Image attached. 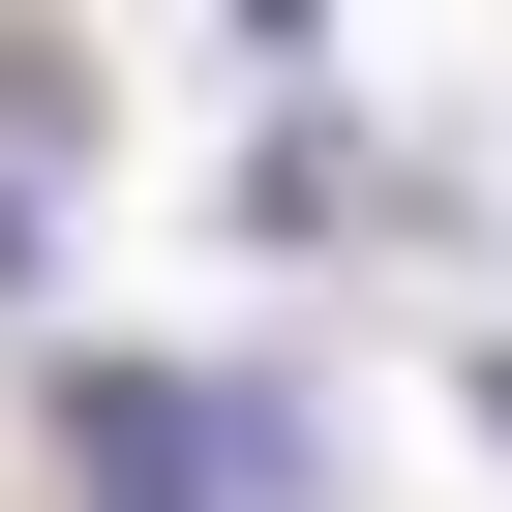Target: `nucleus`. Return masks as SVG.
I'll list each match as a JSON object with an SVG mask.
<instances>
[{"mask_svg":"<svg viewBox=\"0 0 512 512\" xmlns=\"http://www.w3.org/2000/svg\"><path fill=\"white\" fill-rule=\"evenodd\" d=\"M61 452H91L121 512H241V482H272V422H241V392H151V362H91V392H61Z\"/></svg>","mask_w":512,"mask_h":512,"instance_id":"nucleus-1","label":"nucleus"},{"mask_svg":"<svg viewBox=\"0 0 512 512\" xmlns=\"http://www.w3.org/2000/svg\"><path fill=\"white\" fill-rule=\"evenodd\" d=\"M241 31H272V61H302V31H332V0H241Z\"/></svg>","mask_w":512,"mask_h":512,"instance_id":"nucleus-3","label":"nucleus"},{"mask_svg":"<svg viewBox=\"0 0 512 512\" xmlns=\"http://www.w3.org/2000/svg\"><path fill=\"white\" fill-rule=\"evenodd\" d=\"M482 422H512V362H482Z\"/></svg>","mask_w":512,"mask_h":512,"instance_id":"nucleus-4","label":"nucleus"},{"mask_svg":"<svg viewBox=\"0 0 512 512\" xmlns=\"http://www.w3.org/2000/svg\"><path fill=\"white\" fill-rule=\"evenodd\" d=\"M0 302H31V151H0Z\"/></svg>","mask_w":512,"mask_h":512,"instance_id":"nucleus-2","label":"nucleus"}]
</instances>
